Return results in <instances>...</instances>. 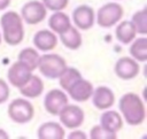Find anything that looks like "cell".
Here are the masks:
<instances>
[{
	"mask_svg": "<svg viewBox=\"0 0 147 139\" xmlns=\"http://www.w3.org/2000/svg\"><path fill=\"white\" fill-rule=\"evenodd\" d=\"M131 22L137 31V34H147V10L142 8L132 15Z\"/></svg>",
	"mask_w": 147,
	"mask_h": 139,
	"instance_id": "cell-24",
	"label": "cell"
},
{
	"mask_svg": "<svg viewBox=\"0 0 147 139\" xmlns=\"http://www.w3.org/2000/svg\"><path fill=\"white\" fill-rule=\"evenodd\" d=\"M37 68L44 77L48 79H55L59 78L67 68V62L61 55L46 52L45 54L40 55Z\"/></svg>",
	"mask_w": 147,
	"mask_h": 139,
	"instance_id": "cell-3",
	"label": "cell"
},
{
	"mask_svg": "<svg viewBox=\"0 0 147 139\" xmlns=\"http://www.w3.org/2000/svg\"><path fill=\"white\" fill-rule=\"evenodd\" d=\"M74 25L78 30H90L95 22V14L92 7L87 5H79L72 10V17H71Z\"/></svg>",
	"mask_w": 147,
	"mask_h": 139,
	"instance_id": "cell-9",
	"label": "cell"
},
{
	"mask_svg": "<svg viewBox=\"0 0 147 139\" xmlns=\"http://www.w3.org/2000/svg\"><path fill=\"white\" fill-rule=\"evenodd\" d=\"M33 45L36 49L41 52H51L57 46V37L51 30H39L33 36Z\"/></svg>",
	"mask_w": 147,
	"mask_h": 139,
	"instance_id": "cell-14",
	"label": "cell"
},
{
	"mask_svg": "<svg viewBox=\"0 0 147 139\" xmlns=\"http://www.w3.org/2000/svg\"><path fill=\"white\" fill-rule=\"evenodd\" d=\"M2 38L9 46H16L24 39V26L21 15L14 10L6 11L0 18Z\"/></svg>",
	"mask_w": 147,
	"mask_h": 139,
	"instance_id": "cell-2",
	"label": "cell"
},
{
	"mask_svg": "<svg viewBox=\"0 0 147 139\" xmlns=\"http://www.w3.org/2000/svg\"><path fill=\"white\" fill-rule=\"evenodd\" d=\"M7 114L9 118L17 124H25L34 116V108L32 103L24 98H17L10 101Z\"/></svg>",
	"mask_w": 147,
	"mask_h": 139,
	"instance_id": "cell-4",
	"label": "cell"
},
{
	"mask_svg": "<svg viewBox=\"0 0 147 139\" xmlns=\"http://www.w3.org/2000/svg\"><path fill=\"white\" fill-rule=\"evenodd\" d=\"M115 36H116V39L121 44L129 45L136 38L137 31H136L131 21H122V22H118L116 24Z\"/></svg>",
	"mask_w": 147,
	"mask_h": 139,
	"instance_id": "cell-20",
	"label": "cell"
},
{
	"mask_svg": "<svg viewBox=\"0 0 147 139\" xmlns=\"http://www.w3.org/2000/svg\"><path fill=\"white\" fill-rule=\"evenodd\" d=\"M93 106L99 110H106L113 107L115 102V94L108 86H98L93 90L91 95Z\"/></svg>",
	"mask_w": 147,
	"mask_h": 139,
	"instance_id": "cell-13",
	"label": "cell"
},
{
	"mask_svg": "<svg viewBox=\"0 0 147 139\" xmlns=\"http://www.w3.org/2000/svg\"><path fill=\"white\" fill-rule=\"evenodd\" d=\"M39 57H40V54L38 53V49L33 47H25L17 55V60L26 64L32 71L37 69Z\"/></svg>",
	"mask_w": 147,
	"mask_h": 139,
	"instance_id": "cell-22",
	"label": "cell"
},
{
	"mask_svg": "<svg viewBox=\"0 0 147 139\" xmlns=\"http://www.w3.org/2000/svg\"><path fill=\"white\" fill-rule=\"evenodd\" d=\"M57 116L60 117V123L62 124V126L70 130L78 129L84 123V118H85L84 110L79 106L69 105V103H67L61 109Z\"/></svg>",
	"mask_w": 147,
	"mask_h": 139,
	"instance_id": "cell-7",
	"label": "cell"
},
{
	"mask_svg": "<svg viewBox=\"0 0 147 139\" xmlns=\"http://www.w3.org/2000/svg\"><path fill=\"white\" fill-rule=\"evenodd\" d=\"M0 139H9L8 133L3 129H0Z\"/></svg>",
	"mask_w": 147,
	"mask_h": 139,
	"instance_id": "cell-30",
	"label": "cell"
},
{
	"mask_svg": "<svg viewBox=\"0 0 147 139\" xmlns=\"http://www.w3.org/2000/svg\"><path fill=\"white\" fill-rule=\"evenodd\" d=\"M71 25L72 24L70 17L62 10L54 11L48 18V26L51 31H53L56 34H61Z\"/></svg>",
	"mask_w": 147,
	"mask_h": 139,
	"instance_id": "cell-19",
	"label": "cell"
},
{
	"mask_svg": "<svg viewBox=\"0 0 147 139\" xmlns=\"http://www.w3.org/2000/svg\"><path fill=\"white\" fill-rule=\"evenodd\" d=\"M117 133H113L105 128H102L100 124L94 125L90 131V138L91 139H115Z\"/></svg>",
	"mask_w": 147,
	"mask_h": 139,
	"instance_id": "cell-25",
	"label": "cell"
},
{
	"mask_svg": "<svg viewBox=\"0 0 147 139\" xmlns=\"http://www.w3.org/2000/svg\"><path fill=\"white\" fill-rule=\"evenodd\" d=\"M130 55L138 62L147 61V38L145 36L134 38L130 43Z\"/></svg>",
	"mask_w": 147,
	"mask_h": 139,
	"instance_id": "cell-21",
	"label": "cell"
},
{
	"mask_svg": "<svg viewBox=\"0 0 147 139\" xmlns=\"http://www.w3.org/2000/svg\"><path fill=\"white\" fill-rule=\"evenodd\" d=\"M41 2L47 10L57 11V10H63L68 6L69 0H41Z\"/></svg>",
	"mask_w": 147,
	"mask_h": 139,
	"instance_id": "cell-26",
	"label": "cell"
},
{
	"mask_svg": "<svg viewBox=\"0 0 147 139\" xmlns=\"http://www.w3.org/2000/svg\"><path fill=\"white\" fill-rule=\"evenodd\" d=\"M93 84L85 79V78H79L78 80H76L67 91L69 96L77 102H85L88 99H91V95L93 93Z\"/></svg>",
	"mask_w": 147,
	"mask_h": 139,
	"instance_id": "cell-12",
	"label": "cell"
},
{
	"mask_svg": "<svg viewBox=\"0 0 147 139\" xmlns=\"http://www.w3.org/2000/svg\"><path fill=\"white\" fill-rule=\"evenodd\" d=\"M10 5V0H0V10L6 9Z\"/></svg>",
	"mask_w": 147,
	"mask_h": 139,
	"instance_id": "cell-29",
	"label": "cell"
},
{
	"mask_svg": "<svg viewBox=\"0 0 147 139\" xmlns=\"http://www.w3.org/2000/svg\"><path fill=\"white\" fill-rule=\"evenodd\" d=\"M123 7L117 2H108L101 6L95 15V21L99 26L109 29L116 25L123 17Z\"/></svg>",
	"mask_w": 147,
	"mask_h": 139,
	"instance_id": "cell-5",
	"label": "cell"
},
{
	"mask_svg": "<svg viewBox=\"0 0 147 139\" xmlns=\"http://www.w3.org/2000/svg\"><path fill=\"white\" fill-rule=\"evenodd\" d=\"M68 139H86V134H85V132H83L80 130L74 129V131L69 133Z\"/></svg>",
	"mask_w": 147,
	"mask_h": 139,
	"instance_id": "cell-28",
	"label": "cell"
},
{
	"mask_svg": "<svg viewBox=\"0 0 147 139\" xmlns=\"http://www.w3.org/2000/svg\"><path fill=\"white\" fill-rule=\"evenodd\" d=\"M118 108L122 118L132 126L140 125L146 118V108L141 98L133 93L129 92L121 96L118 101Z\"/></svg>",
	"mask_w": 147,
	"mask_h": 139,
	"instance_id": "cell-1",
	"label": "cell"
},
{
	"mask_svg": "<svg viewBox=\"0 0 147 139\" xmlns=\"http://www.w3.org/2000/svg\"><path fill=\"white\" fill-rule=\"evenodd\" d=\"M21 17L28 25H36L41 23L47 16V9L41 1L31 0L25 2L21 8Z\"/></svg>",
	"mask_w": 147,
	"mask_h": 139,
	"instance_id": "cell-6",
	"label": "cell"
},
{
	"mask_svg": "<svg viewBox=\"0 0 147 139\" xmlns=\"http://www.w3.org/2000/svg\"><path fill=\"white\" fill-rule=\"evenodd\" d=\"M67 103H68V95L64 93L63 90L52 88L46 93L44 98V108L48 114L53 116L59 115L61 109Z\"/></svg>",
	"mask_w": 147,
	"mask_h": 139,
	"instance_id": "cell-10",
	"label": "cell"
},
{
	"mask_svg": "<svg viewBox=\"0 0 147 139\" xmlns=\"http://www.w3.org/2000/svg\"><path fill=\"white\" fill-rule=\"evenodd\" d=\"M18 90L24 98L34 99V98H38L44 92V82L40 77L32 74L29 80L23 86H21Z\"/></svg>",
	"mask_w": 147,
	"mask_h": 139,
	"instance_id": "cell-17",
	"label": "cell"
},
{
	"mask_svg": "<svg viewBox=\"0 0 147 139\" xmlns=\"http://www.w3.org/2000/svg\"><path fill=\"white\" fill-rule=\"evenodd\" d=\"M60 36V40L63 44V46H65L68 49L71 51H76L78 48H80L82 44H83V38L82 34L79 32V30L71 25L69 26L64 32H62Z\"/></svg>",
	"mask_w": 147,
	"mask_h": 139,
	"instance_id": "cell-18",
	"label": "cell"
},
{
	"mask_svg": "<svg viewBox=\"0 0 147 139\" xmlns=\"http://www.w3.org/2000/svg\"><path fill=\"white\" fill-rule=\"evenodd\" d=\"M100 125L106 130L117 133L123 126V118L121 114L113 109H106L100 116Z\"/></svg>",
	"mask_w": 147,
	"mask_h": 139,
	"instance_id": "cell-15",
	"label": "cell"
},
{
	"mask_svg": "<svg viewBox=\"0 0 147 139\" xmlns=\"http://www.w3.org/2000/svg\"><path fill=\"white\" fill-rule=\"evenodd\" d=\"M1 40H2V36H1V33H0V44H1Z\"/></svg>",
	"mask_w": 147,
	"mask_h": 139,
	"instance_id": "cell-31",
	"label": "cell"
},
{
	"mask_svg": "<svg viewBox=\"0 0 147 139\" xmlns=\"http://www.w3.org/2000/svg\"><path fill=\"white\" fill-rule=\"evenodd\" d=\"M9 95H10V90L8 83L2 78H0V105L5 103L9 99Z\"/></svg>",
	"mask_w": 147,
	"mask_h": 139,
	"instance_id": "cell-27",
	"label": "cell"
},
{
	"mask_svg": "<svg viewBox=\"0 0 147 139\" xmlns=\"http://www.w3.org/2000/svg\"><path fill=\"white\" fill-rule=\"evenodd\" d=\"M82 74L78 69L74 68V67H68L63 70V72L60 75L59 77V83L62 90H64L65 92L69 90V87L79 78H82Z\"/></svg>",
	"mask_w": 147,
	"mask_h": 139,
	"instance_id": "cell-23",
	"label": "cell"
},
{
	"mask_svg": "<svg viewBox=\"0 0 147 139\" xmlns=\"http://www.w3.org/2000/svg\"><path fill=\"white\" fill-rule=\"evenodd\" d=\"M31 75H32V70L26 64L17 60L9 67L7 71V79L10 85L20 88L29 80Z\"/></svg>",
	"mask_w": 147,
	"mask_h": 139,
	"instance_id": "cell-11",
	"label": "cell"
},
{
	"mask_svg": "<svg viewBox=\"0 0 147 139\" xmlns=\"http://www.w3.org/2000/svg\"><path fill=\"white\" fill-rule=\"evenodd\" d=\"M114 71L118 78L123 80H131L139 75L140 65L139 62L131 56H123L116 61Z\"/></svg>",
	"mask_w": 147,
	"mask_h": 139,
	"instance_id": "cell-8",
	"label": "cell"
},
{
	"mask_svg": "<svg viewBox=\"0 0 147 139\" xmlns=\"http://www.w3.org/2000/svg\"><path fill=\"white\" fill-rule=\"evenodd\" d=\"M65 136L64 128L57 122H45L37 131V137L39 139H63Z\"/></svg>",
	"mask_w": 147,
	"mask_h": 139,
	"instance_id": "cell-16",
	"label": "cell"
}]
</instances>
